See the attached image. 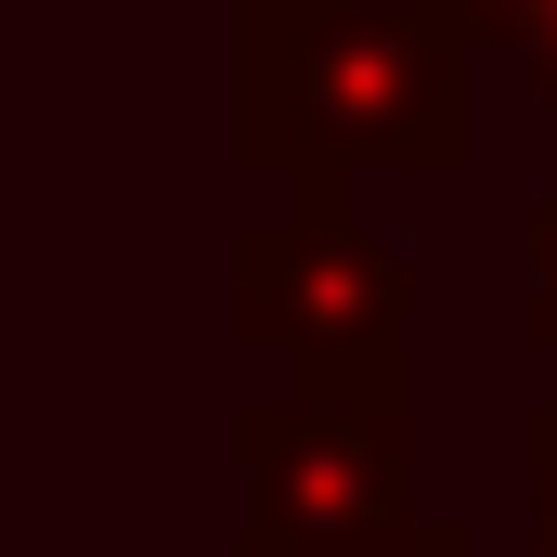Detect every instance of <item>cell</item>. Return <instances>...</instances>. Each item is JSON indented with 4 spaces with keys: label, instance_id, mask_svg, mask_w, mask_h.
I'll return each instance as SVG.
<instances>
[{
    "label": "cell",
    "instance_id": "6da1fadb",
    "mask_svg": "<svg viewBox=\"0 0 557 557\" xmlns=\"http://www.w3.org/2000/svg\"><path fill=\"white\" fill-rule=\"evenodd\" d=\"M480 39L441 0H247L234 13V156L298 195H350V169L454 182L480 156L467 117Z\"/></svg>",
    "mask_w": 557,
    "mask_h": 557
},
{
    "label": "cell",
    "instance_id": "7a4b0ae2",
    "mask_svg": "<svg viewBox=\"0 0 557 557\" xmlns=\"http://www.w3.org/2000/svg\"><path fill=\"white\" fill-rule=\"evenodd\" d=\"M234 337L298 363V389H403L416 273L350 195H298L234 234Z\"/></svg>",
    "mask_w": 557,
    "mask_h": 557
},
{
    "label": "cell",
    "instance_id": "3957f363",
    "mask_svg": "<svg viewBox=\"0 0 557 557\" xmlns=\"http://www.w3.org/2000/svg\"><path fill=\"white\" fill-rule=\"evenodd\" d=\"M247 532L234 557H376L403 532L416 480V403L403 389H285L234 416Z\"/></svg>",
    "mask_w": 557,
    "mask_h": 557
},
{
    "label": "cell",
    "instance_id": "277c9868",
    "mask_svg": "<svg viewBox=\"0 0 557 557\" xmlns=\"http://www.w3.org/2000/svg\"><path fill=\"white\" fill-rule=\"evenodd\" d=\"M519 298H532L519 324H532V337L557 350V182H545V208L519 221Z\"/></svg>",
    "mask_w": 557,
    "mask_h": 557
},
{
    "label": "cell",
    "instance_id": "5b68a950",
    "mask_svg": "<svg viewBox=\"0 0 557 557\" xmlns=\"http://www.w3.org/2000/svg\"><path fill=\"white\" fill-rule=\"evenodd\" d=\"M519 467H532V557H557V403L519 428Z\"/></svg>",
    "mask_w": 557,
    "mask_h": 557
},
{
    "label": "cell",
    "instance_id": "8992f818",
    "mask_svg": "<svg viewBox=\"0 0 557 557\" xmlns=\"http://www.w3.org/2000/svg\"><path fill=\"white\" fill-rule=\"evenodd\" d=\"M441 13H454V26H467V39H480V52H519V39H532V26H545L557 0H441Z\"/></svg>",
    "mask_w": 557,
    "mask_h": 557
},
{
    "label": "cell",
    "instance_id": "52a82bcc",
    "mask_svg": "<svg viewBox=\"0 0 557 557\" xmlns=\"http://www.w3.org/2000/svg\"><path fill=\"white\" fill-rule=\"evenodd\" d=\"M376 557H467V532H454V519H403Z\"/></svg>",
    "mask_w": 557,
    "mask_h": 557
},
{
    "label": "cell",
    "instance_id": "ba28073f",
    "mask_svg": "<svg viewBox=\"0 0 557 557\" xmlns=\"http://www.w3.org/2000/svg\"><path fill=\"white\" fill-rule=\"evenodd\" d=\"M519 78H532V91H545V104H557V13H545V26H532V39H519Z\"/></svg>",
    "mask_w": 557,
    "mask_h": 557
}]
</instances>
